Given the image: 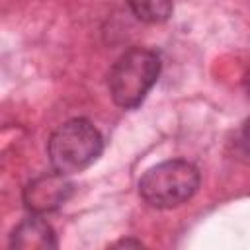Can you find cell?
I'll return each instance as SVG.
<instances>
[{
  "label": "cell",
  "mask_w": 250,
  "mask_h": 250,
  "mask_svg": "<svg viewBox=\"0 0 250 250\" xmlns=\"http://www.w3.org/2000/svg\"><path fill=\"white\" fill-rule=\"evenodd\" d=\"M160 74V57L145 47L125 51L107 74L111 100L121 109H135L143 104Z\"/></svg>",
  "instance_id": "cell-1"
},
{
  "label": "cell",
  "mask_w": 250,
  "mask_h": 250,
  "mask_svg": "<svg viewBox=\"0 0 250 250\" xmlns=\"http://www.w3.org/2000/svg\"><path fill=\"white\" fill-rule=\"evenodd\" d=\"M104 148L100 131L82 117L68 119L59 125L47 143L49 162L55 172L64 176L86 170L98 160Z\"/></svg>",
  "instance_id": "cell-2"
},
{
  "label": "cell",
  "mask_w": 250,
  "mask_h": 250,
  "mask_svg": "<svg viewBox=\"0 0 250 250\" xmlns=\"http://www.w3.org/2000/svg\"><path fill=\"white\" fill-rule=\"evenodd\" d=\"M201 182L199 170L182 158L148 168L139 180L141 197L156 209H172L193 197Z\"/></svg>",
  "instance_id": "cell-3"
},
{
  "label": "cell",
  "mask_w": 250,
  "mask_h": 250,
  "mask_svg": "<svg viewBox=\"0 0 250 250\" xmlns=\"http://www.w3.org/2000/svg\"><path fill=\"white\" fill-rule=\"evenodd\" d=\"M72 191L74 186L64 174H43L27 182V186L23 188V205L33 215L53 213L70 199Z\"/></svg>",
  "instance_id": "cell-4"
},
{
  "label": "cell",
  "mask_w": 250,
  "mask_h": 250,
  "mask_svg": "<svg viewBox=\"0 0 250 250\" xmlns=\"http://www.w3.org/2000/svg\"><path fill=\"white\" fill-rule=\"evenodd\" d=\"M10 248L18 250H49L57 248L53 227L39 215L23 219L10 234Z\"/></svg>",
  "instance_id": "cell-5"
},
{
  "label": "cell",
  "mask_w": 250,
  "mask_h": 250,
  "mask_svg": "<svg viewBox=\"0 0 250 250\" xmlns=\"http://www.w3.org/2000/svg\"><path fill=\"white\" fill-rule=\"evenodd\" d=\"M131 12L146 23H162L172 16V0H127Z\"/></svg>",
  "instance_id": "cell-6"
},
{
  "label": "cell",
  "mask_w": 250,
  "mask_h": 250,
  "mask_svg": "<svg viewBox=\"0 0 250 250\" xmlns=\"http://www.w3.org/2000/svg\"><path fill=\"white\" fill-rule=\"evenodd\" d=\"M242 145H244V148H246V152L250 154V117L246 119V123H244V127H242Z\"/></svg>",
  "instance_id": "cell-7"
},
{
  "label": "cell",
  "mask_w": 250,
  "mask_h": 250,
  "mask_svg": "<svg viewBox=\"0 0 250 250\" xmlns=\"http://www.w3.org/2000/svg\"><path fill=\"white\" fill-rule=\"evenodd\" d=\"M117 246H135V248H139V246H143V244L137 242V240H121V242H117Z\"/></svg>",
  "instance_id": "cell-8"
},
{
  "label": "cell",
  "mask_w": 250,
  "mask_h": 250,
  "mask_svg": "<svg viewBox=\"0 0 250 250\" xmlns=\"http://www.w3.org/2000/svg\"><path fill=\"white\" fill-rule=\"evenodd\" d=\"M248 82H250V76H248Z\"/></svg>",
  "instance_id": "cell-9"
}]
</instances>
